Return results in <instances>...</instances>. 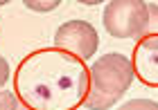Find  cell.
Wrapping results in <instances>:
<instances>
[{
  "label": "cell",
  "mask_w": 158,
  "mask_h": 110,
  "mask_svg": "<svg viewBox=\"0 0 158 110\" xmlns=\"http://www.w3.org/2000/svg\"><path fill=\"white\" fill-rule=\"evenodd\" d=\"M90 90V68L68 52L41 47L18 63L14 94L30 110H77Z\"/></svg>",
  "instance_id": "cell-1"
},
{
  "label": "cell",
  "mask_w": 158,
  "mask_h": 110,
  "mask_svg": "<svg viewBox=\"0 0 158 110\" xmlns=\"http://www.w3.org/2000/svg\"><path fill=\"white\" fill-rule=\"evenodd\" d=\"M131 58L120 52H109L90 65V90L86 97L88 110H106L118 104L133 83Z\"/></svg>",
  "instance_id": "cell-2"
},
{
  "label": "cell",
  "mask_w": 158,
  "mask_h": 110,
  "mask_svg": "<svg viewBox=\"0 0 158 110\" xmlns=\"http://www.w3.org/2000/svg\"><path fill=\"white\" fill-rule=\"evenodd\" d=\"M149 2L142 0H111L104 7L102 20L113 38H142Z\"/></svg>",
  "instance_id": "cell-3"
},
{
  "label": "cell",
  "mask_w": 158,
  "mask_h": 110,
  "mask_svg": "<svg viewBox=\"0 0 158 110\" xmlns=\"http://www.w3.org/2000/svg\"><path fill=\"white\" fill-rule=\"evenodd\" d=\"M97 29L86 20H68V23L59 25V29L54 32V47L81 58V61L93 58V54L97 52Z\"/></svg>",
  "instance_id": "cell-4"
},
{
  "label": "cell",
  "mask_w": 158,
  "mask_h": 110,
  "mask_svg": "<svg viewBox=\"0 0 158 110\" xmlns=\"http://www.w3.org/2000/svg\"><path fill=\"white\" fill-rule=\"evenodd\" d=\"M131 68L135 79L142 85L158 88V38L156 36L138 38L131 54Z\"/></svg>",
  "instance_id": "cell-5"
},
{
  "label": "cell",
  "mask_w": 158,
  "mask_h": 110,
  "mask_svg": "<svg viewBox=\"0 0 158 110\" xmlns=\"http://www.w3.org/2000/svg\"><path fill=\"white\" fill-rule=\"evenodd\" d=\"M145 36H156L158 38V5H149L147 25H145V32H142V38Z\"/></svg>",
  "instance_id": "cell-6"
},
{
  "label": "cell",
  "mask_w": 158,
  "mask_h": 110,
  "mask_svg": "<svg viewBox=\"0 0 158 110\" xmlns=\"http://www.w3.org/2000/svg\"><path fill=\"white\" fill-rule=\"evenodd\" d=\"M23 5L32 11H54L61 2L59 0H25Z\"/></svg>",
  "instance_id": "cell-7"
},
{
  "label": "cell",
  "mask_w": 158,
  "mask_h": 110,
  "mask_svg": "<svg viewBox=\"0 0 158 110\" xmlns=\"http://www.w3.org/2000/svg\"><path fill=\"white\" fill-rule=\"evenodd\" d=\"M118 110H158V104L152 99H131L124 106H120Z\"/></svg>",
  "instance_id": "cell-8"
},
{
  "label": "cell",
  "mask_w": 158,
  "mask_h": 110,
  "mask_svg": "<svg viewBox=\"0 0 158 110\" xmlns=\"http://www.w3.org/2000/svg\"><path fill=\"white\" fill-rule=\"evenodd\" d=\"M20 101L14 92L9 90H0V110H18Z\"/></svg>",
  "instance_id": "cell-9"
},
{
  "label": "cell",
  "mask_w": 158,
  "mask_h": 110,
  "mask_svg": "<svg viewBox=\"0 0 158 110\" xmlns=\"http://www.w3.org/2000/svg\"><path fill=\"white\" fill-rule=\"evenodd\" d=\"M7 81H9V63H7L5 56H0V90Z\"/></svg>",
  "instance_id": "cell-10"
},
{
  "label": "cell",
  "mask_w": 158,
  "mask_h": 110,
  "mask_svg": "<svg viewBox=\"0 0 158 110\" xmlns=\"http://www.w3.org/2000/svg\"><path fill=\"white\" fill-rule=\"evenodd\" d=\"M18 110H30V108H25L23 104H20V106H18Z\"/></svg>",
  "instance_id": "cell-11"
}]
</instances>
